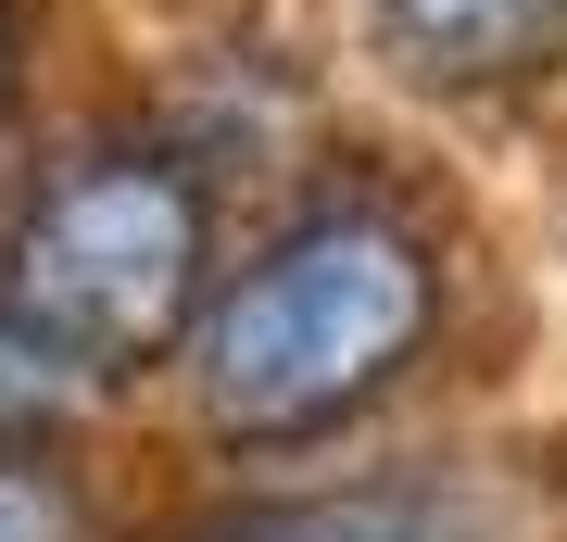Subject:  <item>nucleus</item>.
I'll return each instance as SVG.
<instances>
[{
  "mask_svg": "<svg viewBox=\"0 0 567 542\" xmlns=\"http://www.w3.org/2000/svg\"><path fill=\"white\" fill-rule=\"evenodd\" d=\"M0 303L76 366L89 391L152 379L164 354H189L215 303V190L189 152L164 140H102L51 164L25 190V215L0 227Z\"/></svg>",
  "mask_w": 567,
  "mask_h": 542,
  "instance_id": "2",
  "label": "nucleus"
},
{
  "mask_svg": "<svg viewBox=\"0 0 567 542\" xmlns=\"http://www.w3.org/2000/svg\"><path fill=\"white\" fill-rule=\"evenodd\" d=\"M442 328V253L391 202H316L265 241L240 278H215L189 328V391H203L215 442L240 454H303L341 442L365 403L404 391V366Z\"/></svg>",
  "mask_w": 567,
  "mask_h": 542,
  "instance_id": "1",
  "label": "nucleus"
},
{
  "mask_svg": "<svg viewBox=\"0 0 567 542\" xmlns=\"http://www.w3.org/2000/svg\"><path fill=\"white\" fill-rule=\"evenodd\" d=\"M76 403H89V379H76V366H63L25 316H13V303H0V442H13V454H51Z\"/></svg>",
  "mask_w": 567,
  "mask_h": 542,
  "instance_id": "4",
  "label": "nucleus"
},
{
  "mask_svg": "<svg viewBox=\"0 0 567 542\" xmlns=\"http://www.w3.org/2000/svg\"><path fill=\"white\" fill-rule=\"evenodd\" d=\"M0 542H89V504L51 454H13L0 442Z\"/></svg>",
  "mask_w": 567,
  "mask_h": 542,
  "instance_id": "5",
  "label": "nucleus"
},
{
  "mask_svg": "<svg viewBox=\"0 0 567 542\" xmlns=\"http://www.w3.org/2000/svg\"><path fill=\"white\" fill-rule=\"evenodd\" d=\"M391 76L442 101H517L567 76V0H365Z\"/></svg>",
  "mask_w": 567,
  "mask_h": 542,
  "instance_id": "3",
  "label": "nucleus"
},
{
  "mask_svg": "<svg viewBox=\"0 0 567 542\" xmlns=\"http://www.w3.org/2000/svg\"><path fill=\"white\" fill-rule=\"evenodd\" d=\"M13 89H25V0H0V114H13Z\"/></svg>",
  "mask_w": 567,
  "mask_h": 542,
  "instance_id": "6",
  "label": "nucleus"
}]
</instances>
